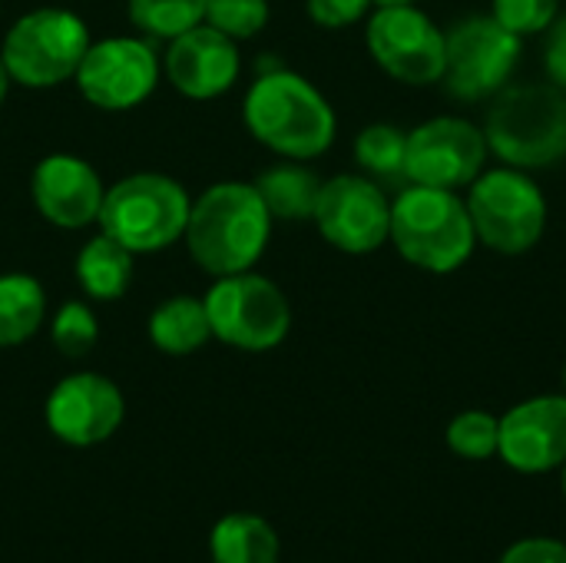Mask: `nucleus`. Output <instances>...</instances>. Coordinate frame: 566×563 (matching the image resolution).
<instances>
[{"mask_svg": "<svg viewBox=\"0 0 566 563\" xmlns=\"http://www.w3.org/2000/svg\"><path fill=\"white\" fill-rule=\"evenodd\" d=\"M272 212L265 209L255 183H216L192 199L186 222V249L192 262L212 279L249 272L272 236Z\"/></svg>", "mask_w": 566, "mask_h": 563, "instance_id": "f257e3e1", "label": "nucleus"}, {"mask_svg": "<svg viewBox=\"0 0 566 563\" xmlns=\"http://www.w3.org/2000/svg\"><path fill=\"white\" fill-rule=\"evenodd\" d=\"M242 119L265 149L295 163L322 156L338 133L335 110L322 90L282 66L255 76L242 103Z\"/></svg>", "mask_w": 566, "mask_h": 563, "instance_id": "f03ea898", "label": "nucleus"}, {"mask_svg": "<svg viewBox=\"0 0 566 563\" xmlns=\"http://www.w3.org/2000/svg\"><path fill=\"white\" fill-rule=\"evenodd\" d=\"M491 153L514 169L534 173L566 156V90L557 83H507L484 116Z\"/></svg>", "mask_w": 566, "mask_h": 563, "instance_id": "7ed1b4c3", "label": "nucleus"}, {"mask_svg": "<svg viewBox=\"0 0 566 563\" xmlns=\"http://www.w3.org/2000/svg\"><path fill=\"white\" fill-rule=\"evenodd\" d=\"M398 256L415 269L448 275L458 272L478 249L474 222L464 196L411 183L391 199V232Z\"/></svg>", "mask_w": 566, "mask_h": 563, "instance_id": "20e7f679", "label": "nucleus"}, {"mask_svg": "<svg viewBox=\"0 0 566 563\" xmlns=\"http://www.w3.org/2000/svg\"><path fill=\"white\" fill-rule=\"evenodd\" d=\"M189 209L192 199L172 176L133 173L106 189L96 226L133 256H149L186 236Z\"/></svg>", "mask_w": 566, "mask_h": 563, "instance_id": "39448f33", "label": "nucleus"}, {"mask_svg": "<svg viewBox=\"0 0 566 563\" xmlns=\"http://www.w3.org/2000/svg\"><path fill=\"white\" fill-rule=\"evenodd\" d=\"M468 212L481 246L501 256L531 252L547 229V199L531 173L514 166L484 169L468 186Z\"/></svg>", "mask_w": 566, "mask_h": 563, "instance_id": "423d86ee", "label": "nucleus"}, {"mask_svg": "<svg viewBox=\"0 0 566 563\" xmlns=\"http://www.w3.org/2000/svg\"><path fill=\"white\" fill-rule=\"evenodd\" d=\"M90 43V30L73 10L36 7L13 20L0 46V60L13 83L27 90H50L76 76Z\"/></svg>", "mask_w": 566, "mask_h": 563, "instance_id": "0eeeda50", "label": "nucleus"}, {"mask_svg": "<svg viewBox=\"0 0 566 563\" xmlns=\"http://www.w3.org/2000/svg\"><path fill=\"white\" fill-rule=\"evenodd\" d=\"M202 302L212 338L239 352H272L292 329L285 292L252 269L216 279Z\"/></svg>", "mask_w": 566, "mask_h": 563, "instance_id": "6e6552de", "label": "nucleus"}, {"mask_svg": "<svg viewBox=\"0 0 566 563\" xmlns=\"http://www.w3.org/2000/svg\"><path fill=\"white\" fill-rule=\"evenodd\" d=\"M521 60V37L491 13L468 17L444 33V83L458 100H488L504 90Z\"/></svg>", "mask_w": 566, "mask_h": 563, "instance_id": "1a4fd4ad", "label": "nucleus"}, {"mask_svg": "<svg viewBox=\"0 0 566 563\" xmlns=\"http://www.w3.org/2000/svg\"><path fill=\"white\" fill-rule=\"evenodd\" d=\"M365 43L375 63L398 83L428 86L444 76V30L415 3L375 7Z\"/></svg>", "mask_w": 566, "mask_h": 563, "instance_id": "9d476101", "label": "nucleus"}, {"mask_svg": "<svg viewBox=\"0 0 566 563\" xmlns=\"http://www.w3.org/2000/svg\"><path fill=\"white\" fill-rule=\"evenodd\" d=\"M488 136L464 116H434L408 133L405 179L434 189H464L488 169Z\"/></svg>", "mask_w": 566, "mask_h": 563, "instance_id": "9b49d317", "label": "nucleus"}, {"mask_svg": "<svg viewBox=\"0 0 566 563\" xmlns=\"http://www.w3.org/2000/svg\"><path fill=\"white\" fill-rule=\"evenodd\" d=\"M312 222L332 249L348 256H368L388 242L391 199L371 176L342 173L322 183Z\"/></svg>", "mask_w": 566, "mask_h": 563, "instance_id": "f8f14e48", "label": "nucleus"}, {"mask_svg": "<svg viewBox=\"0 0 566 563\" xmlns=\"http://www.w3.org/2000/svg\"><path fill=\"white\" fill-rule=\"evenodd\" d=\"M73 83L80 96L96 110H133L156 90L159 56L149 40L109 37L86 46Z\"/></svg>", "mask_w": 566, "mask_h": 563, "instance_id": "ddd939ff", "label": "nucleus"}, {"mask_svg": "<svg viewBox=\"0 0 566 563\" xmlns=\"http://www.w3.org/2000/svg\"><path fill=\"white\" fill-rule=\"evenodd\" d=\"M126 402L116 382L99 372H76L53 385L43 405L46 428L70 448H96L123 425Z\"/></svg>", "mask_w": 566, "mask_h": 563, "instance_id": "4468645a", "label": "nucleus"}, {"mask_svg": "<svg viewBox=\"0 0 566 563\" xmlns=\"http://www.w3.org/2000/svg\"><path fill=\"white\" fill-rule=\"evenodd\" d=\"M497 455L521 475H547L566 465V395H537L501 418Z\"/></svg>", "mask_w": 566, "mask_h": 563, "instance_id": "2eb2a0df", "label": "nucleus"}, {"mask_svg": "<svg viewBox=\"0 0 566 563\" xmlns=\"http://www.w3.org/2000/svg\"><path fill=\"white\" fill-rule=\"evenodd\" d=\"M30 196L50 226L86 229L99 219L106 186L86 159L73 153H50L30 176Z\"/></svg>", "mask_w": 566, "mask_h": 563, "instance_id": "dca6fc26", "label": "nucleus"}, {"mask_svg": "<svg viewBox=\"0 0 566 563\" xmlns=\"http://www.w3.org/2000/svg\"><path fill=\"white\" fill-rule=\"evenodd\" d=\"M163 70L176 93L189 100H216L229 93L242 73L239 43L219 33L216 27L199 23L169 40Z\"/></svg>", "mask_w": 566, "mask_h": 563, "instance_id": "f3484780", "label": "nucleus"}, {"mask_svg": "<svg viewBox=\"0 0 566 563\" xmlns=\"http://www.w3.org/2000/svg\"><path fill=\"white\" fill-rule=\"evenodd\" d=\"M212 563H282V541L262 514H226L209 534Z\"/></svg>", "mask_w": 566, "mask_h": 563, "instance_id": "a211bd4d", "label": "nucleus"}, {"mask_svg": "<svg viewBox=\"0 0 566 563\" xmlns=\"http://www.w3.org/2000/svg\"><path fill=\"white\" fill-rule=\"evenodd\" d=\"M146 332L153 348H159L163 355H192L212 338L206 302L192 295H172L153 309Z\"/></svg>", "mask_w": 566, "mask_h": 563, "instance_id": "6ab92c4d", "label": "nucleus"}, {"mask_svg": "<svg viewBox=\"0 0 566 563\" xmlns=\"http://www.w3.org/2000/svg\"><path fill=\"white\" fill-rule=\"evenodd\" d=\"M76 282L96 302H116L133 282V252L113 236H93L76 256Z\"/></svg>", "mask_w": 566, "mask_h": 563, "instance_id": "aec40b11", "label": "nucleus"}, {"mask_svg": "<svg viewBox=\"0 0 566 563\" xmlns=\"http://www.w3.org/2000/svg\"><path fill=\"white\" fill-rule=\"evenodd\" d=\"M255 189H259L265 209L272 212V219L302 222V219H312V212H315L322 179L312 169L289 159V163H279V166L265 169L255 179Z\"/></svg>", "mask_w": 566, "mask_h": 563, "instance_id": "412c9836", "label": "nucleus"}, {"mask_svg": "<svg viewBox=\"0 0 566 563\" xmlns=\"http://www.w3.org/2000/svg\"><path fill=\"white\" fill-rule=\"evenodd\" d=\"M46 319V292L27 272L0 275V348H17Z\"/></svg>", "mask_w": 566, "mask_h": 563, "instance_id": "4be33fe9", "label": "nucleus"}, {"mask_svg": "<svg viewBox=\"0 0 566 563\" xmlns=\"http://www.w3.org/2000/svg\"><path fill=\"white\" fill-rule=\"evenodd\" d=\"M209 0H129V20L149 40H176L179 33L206 23Z\"/></svg>", "mask_w": 566, "mask_h": 563, "instance_id": "5701e85b", "label": "nucleus"}, {"mask_svg": "<svg viewBox=\"0 0 566 563\" xmlns=\"http://www.w3.org/2000/svg\"><path fill=\"white\" fill-rule=\"evenodd\" d=\"M405 149H408V133L391 123H371L355 139V159L375 179L405 176Z\"/></svg>", "mask_w": 566, "mask_h": 563, "instance_id": "b1692460", "label": "nucleus"}, {"mask_svg": "<svg viewBox=\"0 0 566 563\" xmlns=\"http://www.w3.org/2000/svg\"><path fill=\"white\" fill-rule=\"evenodd\" d=\"M497 441H501V418H494L491 411L471 408L461 411L451 425H448V448L464 458V461H488L497 455Z\"/></svg>", "mask_w": 566, "mask_h": 563, "instance_id": "393cba45", "label": "nucleus"}, {"mask_svg": "<svg viewBox=\"0 0 566 563\" xmlns=\"http://www.w3.org/2000/svg\"><path fill=\"white\" fill-rule=\"evenodd\" d=\"M50 338L56 345L60 355L66 358H83L93 352L96 338H99V325H96V315L86 302H63L53 315V325H50Z\"/></svg>", "mask_w": 566, "mask_h": 563, "instance_id": "a878e982", "label": "nucleus"}, {"mask_svg": "<svg viewBox=\"0 0 566 563\" xmlns=\"http://www.w3.org/2000/svg\"><path fill=\"white\" fill-rule=\"evenodd\" d=\"M206 23L229 40H249L269 23V0H209Z\"/></svg>", "mask_w": 566, "mask_h": 563, "instance_id": "bb28decb", "label": "nucleus"}, {"mask_svg": "<svg viewBox=\"0 0 566 563\" xmlns=\"http://www.w3.org/2000/svg\"><path fill=\"white\" fill-rule=\"evenodd\" d=\"M560 13V0H491V17L504 23L511 33L537 37L554 27Z\"/></svg>", "mask_w": 566, "mask_h": 563, "instance_id": "cd10ccee", "label": "nucleus"}, {"mask_svg": "<svg viewBox=\"0 0 566 563\" xmlns=\"http://www.w3.org/2000/svg\"><path fill=\"white\" fill-rule=\"evenodd\" d=\"M375 7V0H305L308 17L325 27V30H342L358 23L361 17H368V10Z\"/></svg>", "mask_w": 566, "mask_h": 563, "instance_id": "c85d7f7f", "label": "nucleus"}, {"mask_svg": "<svg viewBox=\"0 0 566 563\" xmlns=\"http://www.w3.org/2000/svg\"><path fill=\"white\" fill-rule=\"evenodd\" d=\"M501 563H566V544L554 538H524L504 551Z\"/></svg>", "mask_w": 566, "mask_h": 563, "instance_id": "c756f323", "label": "nucleus"}, {"mask_svg": "<svg viewBox=\"0 0 566 563\" xmlns=\"http://www.w3.org/2000/svg\"><path fill=\"white\" fill-rule=\"evenodd\" d=\"M547 73H551V83H557L560 90H566V20L551 33V43H547Z\"/></svg>", "mask_w": 566, "mask_h": 563, "instance_id": "7c9ffc66", "label": "nucleus"}, {"mask_svg": "<svg viewBox=\"0 0 566 563\" xmlns=\"http://www.w3.org/2000/svg\"><path fill=\"white\" fill-rule=\"evenodd\" d=\"M10 73H7V63L0 60V106H3V100H7V93H10Z\"/></svg>", "mask_w": 566, "mask_h": 563, "instance_id": "2f4dec72", "label": "nucleus"}, {"mask_svg": "<svg viewBox=\"0 0 566 563\" xmlns=\"http://www.w3.org/2000/svg\"><path fill=\"white\" fill-rule=\"evenodd\" d=\"M395 3H418V0H375V7H395Z\"/></svg>", "mask_w": 566, "mask_h": 563, "instance_id": "473e14b6", "label": "nucleus"}, {"mask_svg": "<svg viewBox=\"0 0 566 563\" xmlns=\"http://www.w3.org/2000/svg\"><path fill=\"white\" fill-rule=\"evenodd\" d=\"M564 494H566V465H564Z\"/></svg>", "mask_w": 566, "mask_h": 563, "instance_id": "72a5a7b5", "label": "nucleus"}, {"mask_svg": "<svg viewBox=\"0 0 566 563\" xmlns=\"http://www.w3.org/2000/svg\"><path fill=\"white\" fill-rule=\"evenodd\" d=\"M564 385H566V375H564Z\"/></svg>", "mask_w": 566, "mask_h": 563, "instance_id": "f704fd0d", "label": "nucleus"}]
</instances>
